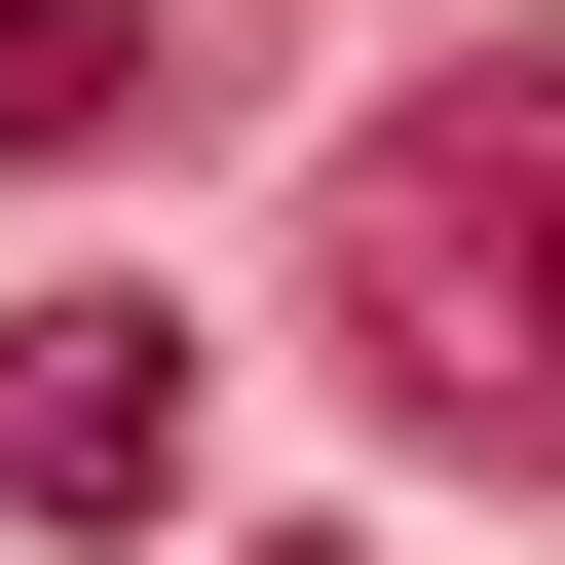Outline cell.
<instances>
[{"mask_svg":"<svg viewBox=\"0 0 565 565\" xmlns=\"http://www.w3.org/2000/svg\"><path fill=\"white\" fill-rule=\"evenodd\" d=\"M340 340L452 452H565V39H452L415 114H340Z\"/></svg>","mask_w":565,"mask_h":565,"instance_id":"1","label":"cell"},{"mask_svg":"<svg viewBox=\"0 0 565 565\" xmlns=\"http://www.w3.org/2000/svg\"><path fill=\"white\" fill-rule=\"evenodd\" d=\"M189 490V302H0V527H151Z\"/></svg>","mask_w":565,"mask_h":565,"instance_id":"2","label":"cell"},{"mask_svg":"<svg viewBox=\"0 0 565 565\" xmlns=\"http://www.w3.org/2000/svg\"><path fill=\"white\" fill-rule=\"evenodd\" d=\"M264 565H340V527H264Z\"/></svg>","mask_w":565,"mask_h":565,"instance_id":"4","label":"cell"},{"mask_svg":"<svg viewBox=\"0 0 565 565\" xmlns=\"http://www.w3.org/2000/svg\"><path fill=\"white\" fill-rule=\"evenodd\" d=\"M151 114V0H0V151H114Z\"/></svg>","mask_w":565,"mask_h":565,"instance_id":"3","label":"cell"}]
</instances>
